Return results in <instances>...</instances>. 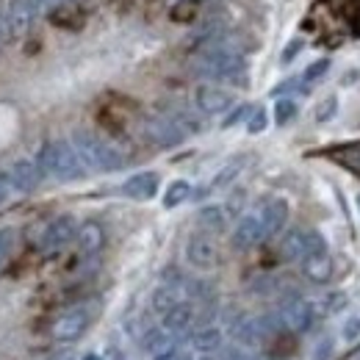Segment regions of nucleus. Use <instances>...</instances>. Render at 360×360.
I'll return each instance as SVG.
<instances>
[{
	"mask_svg": "<svg viewBox=\"0 0 360 360\" xmlns=\"http://www.w3.org/2000/svg\"><path fill=\"white\" fill-rule=\"evenodd\" d=\"M75 233H78V227H75V219L72 217H56L50 225L42 230V236H39V250L45 252V255H53V252H58V250H64L72 238H75Z\"/></svg>",
	"mask_w": 360,
	"mask_h": 360,
	"instance_id": "6e6552de",
	"label": "nucleus"
},
{
	"mask_svg": "<svg viewBox=\"0 0 360 360\" xmlns=\"http://www.w3.org/2000/svg\"><path fill=\"white\" fill-rule=\"evenodd\" d=\"M72 147L78 150L81 161L86 164V169H100V172H114L120 167H125V155L105 139L89 134V131H78L72 136Z\"/></svg>",
	"mask_w": 360,
	"mask_h": 360,
	"instance_id": "7ed1b4c3",
	"label": "nucleus"
},
{
	"mask_svg": "<svg viewBox=\"0 0 360 360\" xmlns=\"http://www.w3.org/2000/svg\"><path fill=\"white\" fill-rule=\"evenodd\" d=\"M194 316H197V305L191 300H186V302H180L172 311H167V314L161 316V327L180 335V333H186L194 324Z\"/></svg>",
	"mask_w": 360,
	"mask_h": 360,
	"instance_id": "2eb2a0df",
	"label": "nucleus"
},
{
	"mask_svg": "<svg viewBox=\"0 0 360 360\" xmlns=\"http://www.w3.org/2000/svg\"><path fill=\"white\" fill-rule=\"evenodd\" d=\"M225 360H250L244 352H238V349H233V352H227L225 355Z\"/></svg>",
	"mask_w": 360,
	"mask_h": 360,
	"instance_id": "e433bc0d",
	"label": "nucleus"
},
{
	"mask_svg": "<svg viewBox=\"0 0 360 360\" xmlns=\"http://www.w3.org/2000/svg\"><path fill=\"white\" fill-rule=\"evenodd\" d=\"M155 191H158L155 172H139V175L125 180V186H122V194L131 200H150V197H155Z\"/></svg>",
	"mask_w": 360,
	"mask_h": 360,
	"instance_id": "f3484780",
	"label": "nucleus"
},
{
	"mask_svg": "<svg viewBox=\"0 0 360 360\" xmlns=\"http://www.w3.org/2000/svg\"><path fill=\"white\" fill-rule=\"evenodd\" d=\"M200 360H211V358H200Z\"/></svg>",
	"mask_w": 360,
	"mask_h": 360,
	"instance_id": "37998d69",
	"label": "nucleus"
},
{
	"mask_svg": "<svg viewBox=\"0 0 360 360\" xmlns=\"http://www.w3.org/2000/svg\"><path fill=\"white\" fill-rule=\"evenodd\" d=\"M258 211H261V219H264V227H266V238L271 236H277L283 225L288 222V202L283 200V197H269V200H264L261 205H258Z\"/></svg>",
	"mask_w": 360,
	"mask_h": 360,
	"instance_id": "4468645a",
	"label": "nucleus"
},
{
	"mask_svg": "<svg viewBox=\"0 0 360 360\" xmlns=\"http://www.w3.org/2000/svg\"><path fill=\"white\" fill-rule=\"evenodd\" d=\"M155 360H188V355L180 352V349H167V352H158Z\"/></svg>",
	"mask_w": 360,
	"mask_h": 360,
	"instance_id": "f704fd0d",
	"label": "nucleus"
},
{
	"mask_svg": "<svg viewBox=\"0 0 360 360\" xmlns=\"http://www.w3.org/2000/svg\"><path fill=\"white\" fill-rule=\"evenodd\" d=\"M247 114H250V108H247V105H238V108H236V111L225 120V128H233V125H236V122H241Z\"/></svg>",
	"mask_w": 360,
	"mask_h": 360,
	"instance_id": "473e14b6",
	"label": "nucleus"
},
{
	"mask_svg": "<svg viewBox=\"0 0 360 360\" xmlns=\"http://www.w3.org/2000/svg\"><path fill=\"white\" fill-rule=\"evenodd\" d=\"M241 167H244V158H238V161H233V164H227L225 169L217 175V178L211 180V188H225L230 180H236V175L241 172Z\"/></svg>",
	"mask_w": 360,
	"mask_h": 360,
	"instance_id": "a878e982",
	"label": "nucleus"
},
{
	"mask_svg": "<svg viewBox=\"0 0 360 360\" xmlns=\"http://www.w3.org/2000/svg\"><path fill=\"white\" fill-rule=\"evenodd\" d=\"M264 128H266V111L264 108H255L252 117H250V122H247V131L250 134H261Z\"/></svg>",
	"mask_w": 360,
	"mask_h": 360,
	"instance_id": "c85d7f7f",
	"label": "nucleus"
},
{
	"mask_svg": "<svg viewBox=\"0 0 360 360\" xmlns=\"http://www.w3.org/2000/svg\"><path fill=\"white\" fill-rule=\"evenodd\" d=\"M50 360H70V355H56V358H50Z\"/></svg>",
	"mask_w": 360,
	"mask_h": 360,
	"instance_id": "ea45409f",
	"label": "nucleus"
},
{
	"mask_svg": "<svg viewBox=\"0 0 360 360\" xmlns=\"http://www.w3.org/2000/svg\"><path fill=\"white\" fill-rule=\"evenodd\" d=\"M84 360H103V358H100V355H86Z\"/></svg>",
	"mask_w": 360,
	"mask_h": 360,
	"instance_id": "a19ab883",
	"label": "nucleus"
},
{
	"mask_svg": "<svg viewBox=\"0 0 360 360\" xmlns=\"http://www.w3.org/2000/svg\"><path fill=\"white\" fill-rule=\"evenodd\" d=\"M344 305H347V297L344 294H333V297L324 300V314H338V311H344Z\"/></svg>",
	"mask_w": 360,
	"mask_h": 360,
	"instance_id": "c756f323",
	"label": "nucleus"
},
{
	"mask_svg": "<svg viewBox=\"0 0 360 360\" xmlns=\"http://www.w3.org/2000/svg\"><path fill=\"white\" fill-rule=\"evenodd\" d=\"M186 261L200 271L214 269L219 264V244L214 241L211 233H194L186 244Z\"/></svg>",
	"mask_w": 360,
	"mask_h": 360,
	"instance_id": "423d86ee",
	"label": "nucleus"
},
{
	"mask_svg": "<svg viewBox=\"0 0 360 360\" xmlns=\"http://www.w3.org/2000/svg\"><path fill=\"white\" fill-rule=\"evenodd\" d=\"M358 208H360V197H358Z\"/></svg>",
	"mask_w": 360,
	"mask_h": 360,
	"instance_id": "c03bdc74",
	"label": "nucleus"
},
{
	"mask_svg": "<svg viewBox=\"0 0 360 360\" xmlns=\"http://www.w3.org/2000/svg\"><path fill=\"white\" fill-rule=\"evenodd\" d=\"M358 335H360V319H352V321L344 327V338H347V341H355Z\"/></svg>",
	"mask_w": 360,
	"mask_h": 360,
	"instance_id": "72a5a7b5",
	"label": "nucleus"
},
{
	"mask_svg": "<svg viewBox=\"0 0 360 360\" xmlns=\"http://www.w3.org/2000/svg\"><path fill=\"white\" fill-rule=\"evenodd\" d=\"M50 3H61V0H37V8H45Z\"/></svg>",
	"mask_w": 360,
	"mask_h": 360,
	"instance_id": "58836bf2",
	"label": "nucleus"
},
{
	"mask_svg": "<svg viewBox=\"0 0 360 360\" xmlns=\"http://www.w3.org/2000/svg\"><path fill=\"white\" fill-rule=\"evenodd\" d=\"M42 175H45V172H42L39 161H28V158H22V161H17V164L11 167L8 180H11L20 191H31V188H37V186H39Z\"/></svg>",
	"mask_w": 360,
	"mask_h": 360,
	"instance_id": "dca6fc26",
	"label": "nucleus"
},
{
	"mask_svg": "<svg viewBox=\"0 0 360 360\" xmlns=\"http://www.w3.org/2000/svg\"><path fill=\"white\" fill-rule=\"evenodd\" d=\"M37 0H11L6 6V28H8V39L17 42L31 31V22L37 17Z\"/></svg>",
	"mask_w": 360,
	"mask_h": 360,
	"instance_id": "1a4fd4ad",
	"label": "nucleus"
},
{
	"mask_svg": "<svg viewBox=\"0 0 360 360\" xmlns=\"http://www.w3.org/2000/svg\"><path fill=\"white\" fill-rule=\"evenodd\" d=\"M300 42H291V45H288V50H285V53H283V61H285V64H288V61H291V58H294V56H297V50H300Z\"/></svg>",
	"mask_w": 360,
	"mask_h": 360,
	"instance_id": "c9c22d12",
	"label": "nucleus"
},
{
	"mask_svg": "<svg viewBox=\"0 0 360 360\" xmlns=\"http://www.w3.org/2000/svg\"><path fill=\"white\" fill-rule=\"evenodd\" d=\"M6 194H8V178H0V202L6 200Z\"/></svg>",
	"mask_w": 360,
	"mask_h": 360,
	"instance_id": "4c0bfd02",
	"label": "nucleus"
},
{
	"mask_svg": "<svg viewBox=\"0 0 360 360\" xmlns=\"http://www.w3.org/2000/svg\"><path fill=\"white\" fill-rule=\"evenodd\" d=\"M50 22L61 31H81L86 25V11L78 6H56L50 11Z\"/></svg>",
	"mask_w": 360,
	"mask_h": 360,
	"instance_id": "6ab92c4d",
	"label": "nucleus"
},
{
	"mask_svg": "<svg viewBox=\"0 0 360 360\" xmlns=\"http://www.w3.org/2000/svg\"><path fill=\"white\" fill-rule=\"evenodd\" d=\"M194 103L202 114H222L233 105V94L219 86H211V84H202L200 89L194 91Z\"/></svg>",
	"mask_w": 360,
	"mask_h": 360,
	"instance_id": "f8f14e48",
	"label": "nucleus"
},
{
	"mask_svg": "<svg viewBox=\"0 0 360 360\" xmlns=\"http://www.w3.org/2000/svg\"><path fill=\"white\" fill-rule=\"evenodd\" d=\"M197 72L211 81H230V84H247V64L238 53L227 47H208L197 58Z\"/></svg>",
	"mask_w": 360,
	"mask_h": 360,
	"instance_id": "f257e3e1",
	"label": "nucleus"
},
{
	"mask_svg": "<svg viewBox=\"0 0 360 360\" xmlns=\"http://www.w3.org/2000/svg\"><path fill=\"white\" fill-rule=\"evenodd\" d=\"M314 319H316V308L311 302H305V300H288L280 308V314H277V321L285 330H291V333H305L314 324Z\"/></svg>",
	"mask_w": 360,
	"mask_h": 360,
	"instance_id": "9b49d317",
	"label": "nucleus"
},
{
	"mask_svg": "<svg viewBox=\"0 0 360 360\" xmlns=\"http://www.w3.org/2000/svg\"><path fill=\"white\" fill-rule=\"evenodd\" d=\"M91 319H94L91 305H75V308L64 311V314L53 321L50 335H53V341H58V344H72V341H78V338L89 330Z\"/></svg>",
	"mask_w": 360,
	"mask_h": 360,
	"instance_id": "20e7f679",
	"label": "nucleus"
},
{
	"mask_svg": "<svg viewBox=\"0 0 360 360\" xmlns=\"http://www.w3.org/2000/svg\"><path fill=\"white\" fill-rule=\"evenodd\" d=\"M39 167L56 180H78L86 175V164L81 161L72 141H47L39 153Z\"/></svg>",
	"mask_w": 360,
	"mask_h": 360,
	"instance_id": "f03ea898",
	"label": "nucleus"
},
{
	"mask_svg": "<svg viewBox=\"0 0 360 360\" xmlns=\"http://www.w3.org/2000/svg\"><path fill=\"white\" fill-rule=\"evenodd\" d=\"M327 70H330V58H319V61H314V64L305 70L302 81H305V84H316V81H321V78L327 75Z\"/></svg>",
	"mask_w": 360,
	"mask_h": 360,
	"instance_id": "bb28decb",
	"label": "nucleus"
},
{
	"mask_svg": "<svg viewBox=\"0 0 360 360\" xmlns=\"http://www.w3.org/2000/svg\"><path fill=\"white\" fill-rule=\"evenodd\" d=\"M219 344H222V333L217 327H202L191 335V347L197 352H214V349H219Z\"/></svg>",
	"mask_w": 360,
	"mask_h": 360,
	"instance_id": "4be33fe9",
	"label": "nucleus"
},
{
	"mask_svg": "<svg viewBox=\"0 0 360 360\" xmlns=\"http://www.w3.org/2000/svg\"><path fill=\"white\" fill-rule=\"evenodd\" d=\"M75 241H78V250L84 255H97L103 250V244H105V230L97 222H84L75 233Z\"/></svg>",
	"mask_w": 360,
	"mask_h": 360,
	"instance_id": "a211bd4d",
	"label": "nucleus"
},
{
	"mask_svg": "<svg viewBox=\"0 0 360 360\" xmlns=\"http://www.w3.org/2000/svg\"><path fill=\"white\" fill-rule=\"evenodd\" d=\"M197 222H200V227L205 230V233H219V230H225L227 225V214L222 205H208V208H202L200 211V217H197Z\"/></svg>",
	"mask_w": 360,
	"mask_h": 360,
	"instance_id": "412c9836",
	"label": "nucleus"
},
{
	"mask_svg": "<svg viewBox=\"0 0 360 360\" xmlns=\"http://www.w3.org/2000/svg\"><path fill=\"white\" fill-rule=\"evenodd\" d=\"M11 230H0V266L6 264V258H8V250H11Z\"/></svg>",
	"mask_w": 360,
	"mask_h": 360,
	"instance_id": "7c9ffc66",
	"label": "nucleus"
},
{
	"mask_svg": "<svg viewBox=\"0 0 360 360\" xmlns=\"http://www.w3.org/2000/svg\"><path fill=\"white\" fill-rule=\"evenodd\" d=\"M335 108H338V100H335V97L321 100L319 108H316V122H327V120H333V117H335Z\"/></svg>",
	"mask_w": 360,
	"mask_h": 360,
	"instance_id": "cd10ccee",
	"label": "nucleus"
},
{
	"mask_svg": "<svg viewBox=\"0 0 360 360\" xmlns=\"http://www.w3.org/2000/svg\"><path fill=\"white\" fill-rule=\"evenodd\" d=\"M202 3H217V0H202Z\"/></svg>",
	"mask_w": 360,
	"mask_h": 360,
	"instance_id": "79ce46f5",
	"label": "nucleus"
},
{
	"mask_svg": "<svg viewBox=\"0 0 360 360\" xmlns=\"http://www.w3.org/2000/svg\"><path fill=\"white\" fill-rule=\"evenodd\" d=\"M144 134L158 147H175L186 139L188 128H186V120H180V117H155L147 122Z\"/></svg>",
	"mask_w": 360,
	"mask_h": 360,
	"instance_id": "0eeeda50",
	"label": "nucleus"
},
{
	"mask_svg": "<svg viewBox=\"0 0 360 360\" xmlns=\"http://www.w3.org/2000/svg\"><path fill=\"white\" fill-rule=\"evenodd\" d=\"M294 117H297V103H294V100L283 97V100L274 103V122H277V125H285V122H291Z\"/></svg>",
	"mask_w": 360,
	"mask_h": 360,
	"instance_id": "393cba45",
	"label": "nucleus"
},
{
	"mask_svg": "<svg viewBox=\"0 0 360 360\" xmlns=\"http://www.w3.org/2000/svg\"><path fill=\"white\" fill-rule=\"evenodd\" d=\"M280 252L288 258V261H305V258H311L316 252H327V241L321 238V233H316V230H291L285 238H283V247H280Z\"/></svg>",
	"mask_w": 360,
	"mask_h": 360,
	"instance_id": "39448f33",
	"label": "nucleus"
},
{
	"mask_svg": "<svg viewBox=\"0 0 360 360\" xmlns=\"http://www.w3.org/2000/svg\"><path fill=\"white\" fill-rule=\"evenodd\" d=\"M200 6H202V0H178V3L172 6L169 17H172L175 22H191V20L200 14Z\"/></svg>",
	"mask_w": 360,
	"mask_h": 360,
	"instance_id": "5701e85b",
	"label": "nucleus"
},
{
	"mask_svg": "<svg viewBox=\"0 0 360 360\" xmlns=\"http://www.w3.org/2000/svg\"><path fill=\"white\" fill-rule=\"evenodd\" d=\"M261 241H266V227H264L261 211H258V205H255L250 214L241 217V222L233 230V247H236V250H250V247H255V244H261Z\"/></svg>",
	"mask_w": 360,
	"mask_h": 360,
	"instance_id": "9d476101",
	"label": "nucleus"
},
{
	"mask_svg": "<svg viewBox=\"0 0 360 360\" xmlns=\"http://www.w3.org/2000/svg\"><path fill=\"white\" fill-rule=\"evenodd\" d=\"M358 360H360V355H358Z\"/></svg>",
	"mask_w": 360,
	"mask_h": 360,
	"instance_id": "a18cd8bd",
	"label": "nucleus"
},
{
	"mask_svg": "<svg viewBox=\"0 0 360 360\" xmlns=\"http://www.w3.org/2000/svg\"><path fill=\"white\" fill-rule=\"evenodd\" d=\"M300 266H302V274H305L311 283H327L330 274H333V261H330L327 252H316L311 258H305Z\"/></svg>",
	"mask_w": 360,
	"mask_h": 360,
	"instance_id": "aec40b11",
	"label": "nucleus"
},
{
	"mask_svg": "<svg viewBox=\"0 0 360 360\" xmlns=\"http://www.w3.org/2000/svg\"><path fill=\"white\" fill-rule=\"evenodd\" d=\"M274 321L271 319H261V316H250V319H244L241 324H236V338L241 341V344H247V347H255V344H261V341H266L269 338V333L274 330L271 327Z\"/></svg>",
	"mask_w": 360,
	"mask_h": 360,
	"instance_id": "ddd939ff",
	"label": "nucleus"
},
{
	"mask_svg": "<svg viewBox=\"0 0 360 360\" xmlns=\"http://www.w3.org/2000/svg\"><path fill=\"white\" fill-rule=\"evenodd\" d=\"M11 39H8V28H6V6H0V53L6 50Z\"/></svg>",
	"mask_w": 360,
	"mask_h": 360,
	"instance_id": "2f4dec72",
	"label": "nucleus"
},
{
	"mask_svg": "<svg viewBox=\"0 0 360 360\" xmlns=\"http://www.w3.org/2000/svg\"><path fill=\"white\" fill-rule=\"evenodd\" d=\"M188 194H191V186H188L186 180L169 183V188H167V194H164V208H178L180 202L188 200Z\"/></svg>",
	"mask_w": 360,
	"mask_h": 360,
	"instance_id": "b1692460",
	"label": "nucleus"
}]
</instances>
